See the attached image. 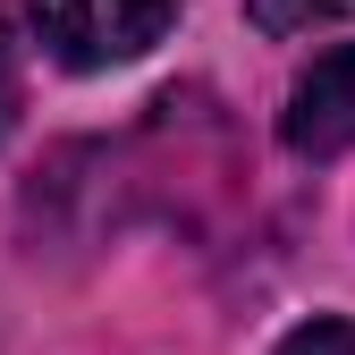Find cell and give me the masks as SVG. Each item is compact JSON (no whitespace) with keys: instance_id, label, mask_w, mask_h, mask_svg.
<instances>
[{"instance_id":"obj_1","label":"cell","mask_w":355,"mask_h":355,"mask_svg":"<svg viewBox=\"0 0 355 355\" xmlns=\"http://www.w3.org/2000/svg\"><path fill=\"white\" fill-rule=\"evenodd\" d=\"M26 9H34L42 51H51L60 68H76V76H94V68L144 60L169 34L178 0H26Z\"/></svg>"},{"instance_id":"obj_2","label":"cell","mask_w":355,"mask_h":355,"mask_svg":"<svg viewBox=\"0 0 355 355\" xmlns=\"http://www.w3.org/2000/svg\"><path fill=\"white\" fill-rule=\"evenodd\" d=\"M279 144L296 161H338L355 153V42L322 51L288 85V110H279Z\"/></svg>"},{"instance_id":"obj_3","label":"cell","mask_w":355,"mask_h":355,"mask_svg":"<svg viewBox=\"0 0 355 355\" xmlns=\"http://www.w3.org/2000/svg\"><path fill=\"white\" fill-rule=\"evenodd\" d=\"M245 17H254L262 34H313V26L355 17V0H245Z\"/></svg>"},{"instance_id":"obj_4","label":"cell","mask_w":355,"mask_h":355,"mask_svg":"<svg viewBox=\"0 0 355 355\" xmlns=\"http://www.w3.org/2000/svg\"><path fill=\"white\" fill-rule=\"evenodd\" d=\"M26 110V51H17V17H9V0H0V136L17 127Z\"/></svg>"},{"instance_id":"obj_5","label":"cell","mask_w":355,"mask_h":355,"mask_svg":"<svg viewBox=\"0 0 355 355\" xmlns=\"http://www.w3.org/2000/svg\"><path fill=\"white\" fill-rule=\"evenodd\" d=\"M271 355H355V322H338V313H313V322H296Z\"/></svg>"}]
</instances>
